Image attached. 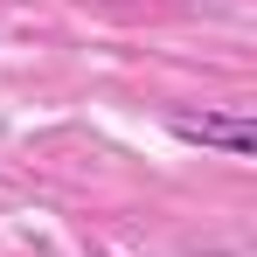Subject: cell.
Wrapping results in <instances>:
<instances>
[{
  "instance_id": "6da1fadb",
  "label": "cell",
  "mask_w": 257,
  "mask_h": 257,
  "mask_svg": "<svg viewBox=\"0 0 257 257\" xmlns=\"http://www.w3.org/2000/svg\"><path fill=\"white\" fill-rule=\"evenodd\" d=\"M167 132L181 146H215V153H229V160H250L257 153V125L243 111H174Z\"/></svg>"
}]
</instances>
